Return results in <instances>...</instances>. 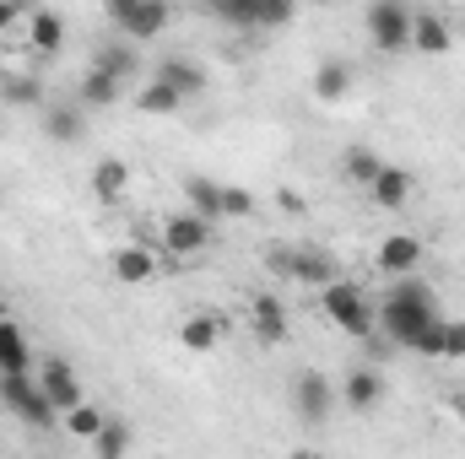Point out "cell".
<instances>
[{"label":"cell","instance_id":"1","mask_svg":"<svg viewBox=\"0 0 465 459\" xmlns=\"http://www.w3.org/2000/svg\"><path fill=\"white\" fill-rule=\"evenodd\" d=\"M439 319H444V314H439V292H433L428 281H417V276L395 281V287L379 298V330H384V341L390 346L417 351L422 336H428Z\"/></svg>","mask_w":465,"mask_h":459},{"label":"cell","instance_id":"2","mask_svg":"<svg viewBox=\"0 0 465 459\" xmlns=\"http://www.w3.org/2000/svg\"><path fill=\"white\" fill-rule=\"evenodd\" d=\"M320 308L331 314V325H336V330H347L351 341H368V336H373V325H379L373 303H368V298H362V287H351V281H331V287L320 292Z\"/></svg>","mask_w":465,"mask_h":459},{"label":"cell","instance_id":"3","mask_svg":"<svg viewBox=\"0 0 465 459\" xmlns=\"http://www.w3.org/2000/svg\"><path fill=\"white\" fill-rule=\"evenodd\" d=\"M362 27H368V44L379 54H406L411 49V5H401V0H373L362 11Z\"/></svg>","mask_w":465,"mask_h":459},{"label":"cell","instance_id":"4","mask_svg":"<svg viewBox=\"0 0 465 459\" xmlns=\"http://www.w3.org/2000/svg\"><path fill=\"white\" fill-rule=\"evenodd\" d=\"M109 22L119 27L124 44H146L173 22V11L163 0H109Z\"/></svg>","mask_w":465,"mask_h":459},{"label":"cell","instance_id":"5","mask_svg":"<svg viewBox=\"0 0 465 459\" xmlns=\"http://www.w3.org/2000/svg\"><path fill=\"white\" fill-rule=\"evenodd\" d=\"M0 405H5L11 416H22L27 427H54V422H60L33 373H5V378H0Z\"/></svg>","mask_w":465,"mask_h":459},{"label":"cell","instance_id":"6","mask_svg":"<svg viewBox=\"0 0 465 459\" xmlns=\"http://www.w3.org/2000/svg\"><path fill=\"white\" fill-rule=\"evenodd\" d=\"M336 384L325 378V373H314V367H303L298 378H292V411H298V422H309V427H325L331 422V411H336Z\"/></svg>","mask_w":465,"mask_h":459},{"label":"cell","instance_id":"7","mask_svg":"<svg viewBox=\"0 0 465 459\" xmlns=\"http://www.w3.org/2000/svg\"><path fill=\"white\" fill-rule=\"evenodd\" d=\"M38 389H44V400L54 405V416H65V411H76V405H87V389H82V378L71 373V362H49L44 373H38Z\"/></svg>","mask_w":465,"mask_h":459},{"label":"cell","instance_id":"8","mask_svg":"<svg viewBox=\"0 0 465 459\" xmlns=\"http://www.w3.org/2000/svg\"><path fill=\"white\" fill-rule=\"evenodd\" d=\"M206 238H212V228H206L201 217H190V211L163 217V249H168L173 259H195V254L206 249Z\"/></svg>","mask_w":465,"mask_h":459},{"label":"cell","instance_id":"9","mask_svg":"<svg viewBox=\"0 0 465 459\" xmlns=\"http://www.w3.org/2000/svg\"><path fill=\"white\" fill-rule=\"evenodd\" d=\"M373 259H379V270H384L390 281H406V276H417V265H422V243H417L411 232H390Z\"/></svg>","mask_w":465,"mask_h":459},{"label":"cell","instance_id":"10","mask_svg":"<svg viewBox=\"0 0 465 459\" xmlns=\"http://www.w3.org/2000/svg\"><path fill=\"white\" fill-rule=\"evenodd\" d=\"M271 270H287L292 281L320 287V292L336 281V259H331V254H276V249H271Z\"/></svg>","mask_w":465,"mask_h":459},{"label":"cell","instance_id":"11","mask_svg":"<svg viewBox=\"0 0 465 459\" xmlns=\"http://www.w3.org/2000/svg\"><path fill=\"white\" fill-rule=\"evenodd\" d=\"M411 49L417 54H450L455 49V27H450V16H439V11H411Z\"/></svg>","mask_w":465,"mask_h":459},{"label":"cell","instance_id":"12","mask_svg":"<svg viewBox=\"0 0 465 459\" xmlns=\"http://www.w3.org/2000/svg\"><path fill=\"white\" fill-rule=\"evenodd\" d=\"M336 395H341V405L357 411V416H362V411H379V400H384V378H379V367H351Z\"/></svg>","mask_w":465,"mask_h":459},{"label":"cell","instance_id":"13","mask_svg":"<svg viewBox=\"0 0 465 459\" xmlns=\"http://www.w3.org/2000/svg\"><path fill=\"white\" fill-rule=\"evenodd\" d=\"M109 270H114L124 287H141V281L157 276V254L146 243H119L114 254H109Z\"/></svg>","mask_w":465,"mask_h":459},{"label":"cell","instance_id":"14","mask_svg":"<svg viewBox=\"0 0 465 459\" xmlns=\"http://www.w3.org/2000/svg\"><path fill=\"white\" fill-rule=\"evenodd\" d=\"M27 44H33V54H60L65 49V16L60 11H49V5H38V11H27Z\"/></svg>","mask_w":465,"mask_h":459},{"label":"cell","instance_id":"15","mask_svg":"<svg viewBox=\"0 0 465 459\" xmlns=\"http://www.w3.org/2000/svg\"><path fill=\"white\" fill-rule=\"evenodd\" d=\"M152 82H163L168 93H179V98H201L206 93V65H195V60H184V54H173V60H163L157 65V76Z\"/></svg>","mask_w":465,"mask_h":459},{"label":"cell","instance_id":"16","mask_svg":"<svg viewBox=\"0 0 465 459\" xmlns=\"http://www.w3.org/2000/svg\"><path fill=\"white\" fill-rule=\"evenodd\" d=\"M368 200H373L379 211H401V206L411 200V173H406L401 162H384L379 179L368 184Z\"/></svg>","mask_w":465,"mask_h":459},{"label":"cell","instance_id":"17","mask_svg":"<svg viewBox=\"0 0 465 459\" xmlns=\"http://www.w3.org/2000/svg\"><path fill=\"white\" fill-rule=\"evenodd\" d=\"M249 319H254V336L265 346L287 341V308L276 303V292H254L249 298Z\"/></svg>","mask_w":465,"mask_h":459},{"label":"cell","instance_id":"18","mask_svg":"<svg viewBox=\"0 0 465 459\" xmlns=\"http://www.w3.org/2000/svg\"><path fill=\"white\" fill-rule=\"evenodd\" d=\"M93 71L124 87V82H135V71H141V54H135V44H98V54H93Z\"/></svg>","mask_w":465,"mask_h":459},{"label":"cell","instance_id":"19","mask_svg":"<svg viewBox=\"0 0 465 459\" xmlns=\"http://www.w3.org/2000/svg\"><path fill=\"white\" fill-rule=\"evenodd\" d=\"M87 109H82V103H76V98H71V103H54V109H49V114H44V135H49V141H60V146H76V141H82V135H87Z\"/></svg>","mask_w":465,"mask_h":459},{"label":"cell","instance_id":"20","mask_svg":"<svg viewBox=\"0 0 465 459\" xmlns=\"http://www.w3.org/2000/svg\"><path fill=\"white\" fill-rule=\"evenodd\" d=\"M184 200H190V217H201L206 228L223 217V184H212L206 173H190L184 179Z\"/></svg>","mask_w":465,"mask_h":459},{"label":"cell","instance_id":"21","mask_svg":"<svg viewBox=\"0 0 465 459\" xmlns=\"http://www.w3.org/2000/svg\"><path fill=\"white\" fill-rule=\"evenodd\" d=\"M124 190H130V168H124L119 157H104V162L93 168V195H98L104 206H119Z\"/></svg>","mask_w":465,"mask_h":459},{"label":"cell","instance_id":"22","mask_svg":"<svg viewBox=\"0 0 465 459\" xmlns=\"http://www.w3.org/2000/svg\"><path fill=\"white\" fill-rule=\"evenodd\" d=\"M33 367V346H27V336L11 325V319H0V378L5 373H27Z\"/></svg>","mask_w":465,"mask_h":459},{"label":"cell","instance_id":"23","mask_svg":"<svg viewBox=\"0 0 465 459\" xmlns=\"http://www.w3.org/2000/svg\"><path fill=\"white\" fill-rule=\"evenodd\" d=\"M347 87H351V65L347 60H325V65L314 71V98H320V103H341Z\"/></svg>","mask_w":465,"mask_h":459},{"label":"cell","instance_id":"24","mask_svg":"<svg viewBox=\"0 0 465 459\" xmlns=\"http://www.w3.org/2000/svg\"><path fill=\"white\" fill-rule=\"evenodd\" d=\"M104 411L98 405H76V411H65L60 416V433H71V438H82V444H98V433H104Z\"/></svg>","mask_w":465,"mask_h":459},{"label":"cell","instance_id":"25","mask_svg":"<svg viewBox=\"0 0 465 459\" xmlns=\"http://www.w3.org/2000/svg\"><path fill=\"white\" fill-rule=\"evenodd\" d=\"M76 103H82V109H114L119 103V82L98 76V71H87L82 87H76Z\"/></svg>","mask_w":465,"mask_h":459},{"label":"cell","instance_id":"26","mask_svg":"<svg viewBox=\"0 0 465 459\" xmlns=\"http://www.w3.org/2000/svg\"><path fill=\"white\" fill-rule=\"evenodd\" d=\"M179 341L190 346V351H217V341H223V325H217L212 314H195V319H184Z\"/></svg>","mask_w":465,"mask_h":459},{"label":"cell","instance_id":"27","mask_svg":"<svg viewBox=\"0 0 465 459\" xmlns=\"http://www.w3.org/2000/svg\"><path fill=\"white\" fill-rule=\"evenodd\" d=\"M135 109H141V114H179V109H184V98H179V93H168L163 82H152V87H141V93H135Z\"/></svg>","mask_w":465,"mask_h":459},{"label":"cell","instance_id":"28","mask_svg":"<svg viewBox=\"0 0 465 459\" xmlns=\"http://www.w3.org/2000/svg\"><path fill=\"white\" fill-rule=\"evenodd\" d=\"M93 454H98V459H124V454H130V427H124V422H104V433H98Z\"/></svg>","mask_w":465,"mask_h":459},{"label":"cell","instance_id":"29","mask_svg":"<svg viewBox=\"0 0 465 459\" xmlns=\"http://www.w3.org/2000/svg\"><path fill=\"white\" fill-rule=\"evenodd\" d=\"M379 168H384V162H379L368 146H351V151H347V179H351V184H362V190H368V184L379 179Z\"/></svg>","mask_w":465,"mask_h":459},{"label":"cell","instance_id":"30","mask_svg":"<svg viewBox=\"0 0 465 459\" xmlns=\"http://www.w3.org/2000/svg\"><path fill=\"white\" fill-rule=\"evenodd\" d=\"M0 98L5 103H44V87H38V76H5V87H0Z\"/></svg>","mask_w":465,"mask_h":459},{"label":"cell","instance_id":"31","mask_svg":"<svg viewBox=\"0 0 465 459\" xmlns=\"http://www.w3.org/2000/svg\"><path fill=\"white\" fill-rule=\"evenodd\" d=\"M298 16V5H287V0H271V5H254V27H287Z\"/></svg>","mask_w":465,"mask_h":459},{"label":"cell","instance_id":"32","mask_svg":"<svg viewBox=\"0 0 465 459\" xmlns=\"http://www.w3.org/2000/svg\"><path fill=\"white\" fill-rule=\"evenodd\" d=\"M223 217H254V195L238 184H223Z\"/></svg>","mask_w":465,"mask_h":459},{"label":"cell","instance_id":"33","mask_svg":"<svg viewBox=\"0 0 465 459\" xmlns=\"http://www.w3.org/2000/svg\"><path fill=\"white\" fill-rule=\"evenodd\" d=\"M439 356H450V362L465 356V319H444V346H439Z\"/></svg>","mask_w":465,"mask_h":459},{"label":"cell","instance_id":"34","mask_svg":"<svg viewBox=\"0 0 465 459\" xmlns=\"http://www.w3.org/2000/svg\"><path fill=\"white\" fill-rule=\"evenodd\" d=\"M22 16H27V11H22V5H0V33H5V27H16V22H22Z\"/></svg>","mask_w":465,"mask_h":459},{"label":"cell","instance_id":"35","mask_svg":"<svg viewBox=\"0 0 465 459\" xmlns=\"http://www.w3.org/2000/svg\"><path fill=\"white\" fill-rule=\"evenodd\" d=\"M450 411L460 416V427H465V389H455V395H450Z\"/></svg>","mask_w":465,"mask_h":459}]
</instances>
